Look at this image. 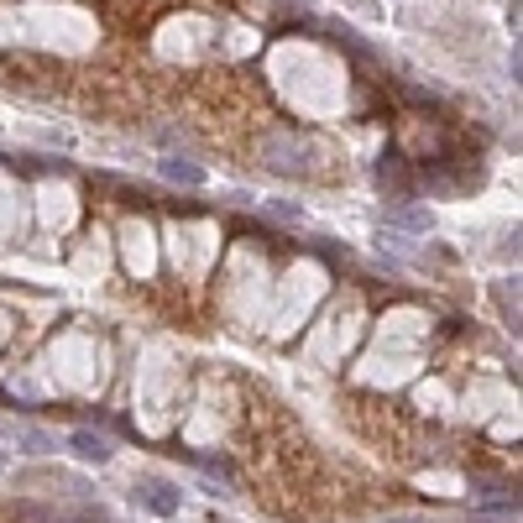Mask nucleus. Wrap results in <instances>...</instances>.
I'll use <instances>...</instances> for the list:
<instances>
[{"mask_svg":"<svg viewBox=\"0 0 523 523\" xmlns=\"http://www.w3.org/2000/svg\"><path fill=\"white\" fill-rule=\"evenodd\" d=\"M131 497H136V503H142L147 513H157V518H173V513H178V503H184V492H178L173 482H157V476L136 482V487H131Z\"/></svg>","mask_w":523,"mask_h":523,"instance_id":"f257e3e1","label":"nucleus"},{"mask_svg":"<svg viewBox=\"0 0 523 523\" xmlns=\"http://www.w3.org/2000/svg\"><path fill=\"white\" fill-rule=\"evenodd\" d=\"M68 445H74V456H79V461H89V466H105V461H110V440L89 435V429H79V435H68Z\"/></svg>","mask_w":523,"mask_h":523,"instance_id":"f03ea898","label":"nucleus"},{"mask_svg":"<svg viewBox=\"0 0 523 523\" xmlns=\"http://www.w3.org/2000/svg\"><path fill=\"white\" fill-rule=\"evenodd\" d=\"M377 184L382 189H393V194H408V189H414V178H408V168H403V157H382V163H377Z\"/></svg>","mask_w":523,"mask_h":523,"instance_id":"7ed1b4c3","label":"nucleus"},{"mask_svg":"<svg viewBox=\"0 0 523 523\" xmlns=\"http://www.w3.org/2000/svg\"><path fill=\"white\" fill-rule=\"evenodd\" d=\"M163 178H168V184H204V168L199 163H184V157H163Z\"/></svg>","mask_w":523,"mask_h":523,"instance_id":"20e7f679","label":"nucleus"},{"mask_svg":"<svg viewBox=\"0 0 523 523\" xmlns=\"http://www.w3.org/2000/svg\"><path fill=\"white\" fill-rule=\"evenodd\" d=\"M398 225H408V231H429V215H419V210H403V215H393Z\"/></svg>","mask_w":523,"mask_h":523,"instance_id":"39448f33","label":"nucleus"},{"mask_svg":"<svg viewBox=\"0 0 523 523\" xmlns=\"http://www.w3.org/2000/svg\"><path fill=\"white\" fill-rule=\"evenodd\" d=\"M74 523H110V513L105 508H84V513H74Z\"/></svg>","mask_w":523,"mask_h":523,"instance_id":"423d86ee","label":"nucleus"},{"mask_svg":"<svg viewBox=\"0 0 523 523\" xmlns=\"http://www.w3.org/2000/svg\"><path fill=\"white\" fill-rule=\"evenodd\" d=\"M0 471H6V450H0Z\"/></svg>","mask_w":523,"mask_h":523,"instance_id":"0eeeda50","label":"nucleus"}]
</instances>
